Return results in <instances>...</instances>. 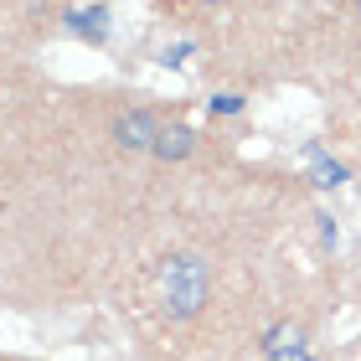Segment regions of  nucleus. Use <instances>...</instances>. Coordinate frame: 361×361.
<instances>
[{
    "instance_id": "nucleus-3",
    "label": "nucleus",
    "mask_w": 361,
    "mask_h": 361,
    "mask_svg": "<svg viewBox=\"0 0 361 361\" xmlns=\"http://www.w3.org/2000/svg\"><path fill=\"white\" fill-rule=\"evenodd\" d=\"M196 150V135H191V129L186 124H180V119H166V129H160V140H155V160H186Z\"/></svg>"
},
{
    "instance_id": "nucleus-5",
    "label": "nucleus",
    "mask_w": 361,
    "mask_h": 361,
    "mask_svg": "<svg viewBox=\"0 0 361 361\" xmlns=\"http://www.w3.org/2000/svg\"><path fill=\"white\" fill-rule=\"evenodd\" d=\"M310 160H315V186H320V191H331V186H341V180H346V166L325 160L320 145H310Z\"/></svg>"
},
{
    "instance_id": "nucleus-2",
    "label": "nucleus",
    "mask_w": 361,
    "mask_h": 361,
    "mask_svg": "<svg viewBox=\"0 0 361 361\" xmlns=\"http://www.w3.org/2000/svg\"><path fill=\"white\" fill-rule=\"evenodd\" d=\"M160 129H166V114L160 109H124L119 119H114L109 140L119 145V150H129V155H145V150H155Z\"/></svg>"
},
{
    "instance_id": "nucleus-6",
    "label": "nucleus",
    "mask_w": 361,
    "mask_h": 361,
    "mask_svg": "<svg viewBox=\"0 0 361 361\" xmlns=\"http://www.w3.org/2000/svg\"><path fill=\"white\" fill-rule=\"evenodd\" d=\"M238 109H243V98H233V93L217 98V114H238Z\"/></svg>"
},
{
    "instance_id": "nucleus-4",
    "label": "nucleus",
    "mask_w": 361,
    "mask_h": 361,
    "mask_svg": "<svg viewBox=\"0 0 361 361\" xmlns=\"http://www.w3.org/2000/svg\"><path fill=\"white\" fill-rule=\"evenodd\" d=\"M289 351H310V336H305V325L279 320L274 331L264 336V356H289Z\"/></svg>"
},
{
    "instance_id": "nucleus-7",
    "label": "nucleus",
    "mask_w": 361,
    "mask_h": 361,
    "mask_svg": "<svg viewBox=\"0 0 361 361\" xmlns=\"http://www.w3.org/2000/svg\"><path fill=\"white\" fill-rule=\"evenodd\" d=\"M269 361H320V356H310V351H289V356H269Z\"/></svg>"
},
{
    "instance_id": "nucleus-1",
    "label": "nucleus",
    "mask_w": 361,
    "mask_h": 361,
    "mask_svg": "<svg viewBox=\"0 0 361 361\" xmlns=\"http://www.w3.org/2000/svg\"><path fill=\"white\" fill-rule=\"evenodd\" d=\"M155 294L171 320H191L212 305V274L196 253H171L155 264Z\"/></svg>"
},
{
    "instance_id": "nucleus-9",
    "label": "nucleus",
    "mask_w": 361,
    "mask_h": 361,
    "mask_svg": "<svg viewBox=\"0 0 361 361\" xmlns=\"http://www.w3.org/2000/svg\"><path fill=\"white\" fill-rule=\"evenodd\" d=\"M207 6H217V0H207Z\"/></svg>"
},
{
    "instance_id": "nucleus-8",
    "label": "nucleus",
    "mask_w": 361,
    "mask_h": 361,
    "mask_svg": "<svg viewBox=\"0 0 361 361\" xmlns=\"http://www.w3.org/2000/svg\"><path fill=\"white\" fill-rule=\"evenodd\" d=\"M356 16H361V0H356Z\"/></svg>"
}]
</instances>
